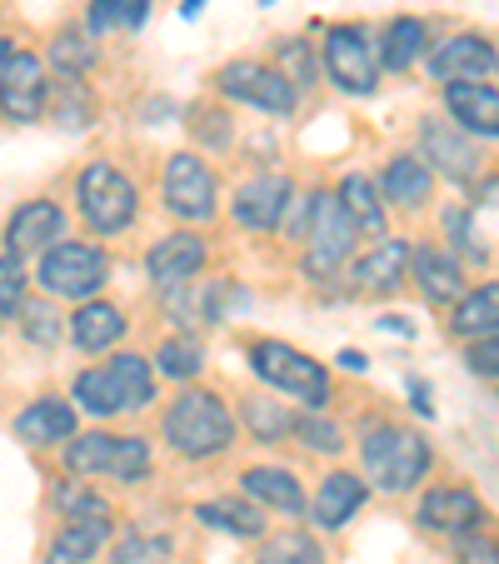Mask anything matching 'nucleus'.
<instances>
[{
  "label": "nucleus",
  "mask_w": 499,
  "mask_h": 564,
  "mask_svg": "<svg viewBox=\"0 0 499 564\" xmlns=\"http://www.w3.org/2000/svg\"><path fill=\"white\" fill-rule=\"evenodd\" d=\"M75 200H80V220L96 235H120L135 225L140 215V191L120 165L110 160H90L80 181H75Z\"/></svg>",
  "instance_id": "obj_6"
},
{
  "label": "nucleus",
  "mask_w": 499,
  "mask_h": 564,
  "mask_svg": "<svg viewBox=\"0 0 499 564\" xmlns=\"http://www.w3.org/2000/svg\"><path fill=\"white\" fill-rule=\"evenodd\" d=\"M495 55L499 51L479 31H459L449 41H440L425 65L440 86H459V80H489L495 75Z\"/></svg>",
  "instance_id": "obj_13"
},
{
  "label": "nucleus",
  "mask_w": 499,
  "mask_h": 564,
  "mask_svg": "<svg viewBox=\"0 0 499 564\" xmlns=\"http://www.w3.org/2000/svg\"><path fill=\"white\" fill-rule=\"evenodd\" d=\"M70 400L86 410V415H96V420L126 415V405H120V390H116V380H110L106 365H100V370H80V375H75Z\"/></svg>",
  "instance_id": "obj_33"
},
{
  "label": "nucleus",
  "mask_w": 499,
  "mask_h": 564,
  "mask_svg": "<svg viewBox=\"0 0 499 564\" xmlns=\"http://www.w3.org/2000/svg\"><path fill=\"white\" fill-rule=\"evenodd\" d=\"M55 126L65 130H86L90 120H96V100H90V86H86V75H61V90H55Z\"/></svg>",
  "instance_id": "obj_36"
},
{
  "label": "nucleus",
  "mask_w": 499,
  "mask_h": 564,
  "mask_svg": "<svg viewBox=\"0 0 499 564\" xmlns=\"http://www.w3.org/2000/svg\"><path fill=\"white\" fill-rule=\"evenodd\" d=\"M110 275V256L86 240H55L41 256V290L51 300H96Z\"/></svg>",
  "instance_id": "obj_8"
},
{
  "label": "nucleus",
  "mask_w": 499,
  "mask_h": 564,
  "mask_svg": "<svg viewBox=\"0 0 499 564\" xmlns=\"http://www.w3.org/2000/svg\"><path fill=\"white\" fill-rule=\"evenodd\" d=\"M360 455H365V475H370L384 495L414 490V485L430 475V465H435L430 440L410 425H394V420H380V425L365 430Z\"/></svg>",
  "instance_id": "obj_3"
},
{
  "label": "nucleus",
  "mask_w": 499,
  "mask_h": 564,
  "mask_svg": "<svg viewBox=\"0 0 499 564\" xmlns=\"http://www.w3.org/2000/svg\"><path fill=\"white\" fill-rule=\"evenodd\" d=\"M55 505H61L65 520H106L110 505L100 500L96 485H86V479H70V485H61L55 490Z\"/></svg>",
  "instance_id": "obj_41"
},
{
  "label": "nucleus",
  "mask_w": 499,
  "mask_h": 564,
  "mask_svg": "<svg viewBox=\"0 0 499 564\" xmlns=\"http://www.w3.org/2000/svg\"><path fill=\"white\" fill-rule=\"evenodd\" d=\"M449 235H455V246L465 250L469 260H489V246H479V230H475V210L469 205H455V210L445 215Z\"/></svg>",
  "instance_id": "obj_46"
},
{
  "label": "nucleus",
  "mask_w": 499,
  "mask_h": 564,
  "mask_svg": "<svg viewBox=\"0 0 499 564\" xmlns=\"http://www.w3.org/2000/svg\"><path fill=\"white\" fill-rule=\"evenodd\" d=\"M430 51V25L420 15H390L375 35V55H380V70L384 75H404L414 65L425 61Z\"/></svg>",
  "instance_id": "obj_22"
},
{
  "label": "nucleus",
  "mask_w": 499,
  "mask_h": 564,
  "mask_svg": "<svg viewBox=\"0 0 499 564\" xmlns=\"http://www.w3.org/2000/svg\"><path fill=\"white\" fill-rule=\"evenodd\" d=\"M295 435L305 440L310 449H319V455H340L345 449V430L335 425L325 410H305V415H295Z\"/></svg>",
  "instance_id": "obj_42"
},
{
  "label": "nucleus",
  "mask_w": 499,
  "mask_h": 564,
  "mask_svg": "<svg viewBox=\"0 0 499 564\" xmlns=\"http://www.w3.org/2000/svg\"><path fill=\"white\" fill-rule=\"evenodd\" d=\"M25 290H31V275H25V260L6 250V256H0V315H21V305L31 300Z\"/></svg>",
  "instance_id": "obj_44"
},
{
  "label": "nucleus",
  "mask_w": 499,
  "mask_h": 564,
  "mask_svg": "<svg viewBox=\"0 0 499 564\" xmlns=\"http://www.w3.org/2000/svg\"><path fill=\"white\" fill-rule=\"evenodd\" d=\"M340 200H345V210H350L360 240H384V235H390V220H384V205H380V185H375L370 175H360V171L345 175Z\"/></svg>",
  "instance_id": "obj_30"
},
{
  "label": "nucleus",
  "mask_w": 499,
  "mask_h": 564,
  "mask_svg": "<svg viewBox=\"0 0 499 564\" xmlns=\"http://www.w3.org/2000/svg\"><path fill=\"white\" fill-rule=\"evenodd\" d=\"M65 240V210L55 200H25L6 220V250L11 256H45V250Z\"/></svg>",
  "instance_id": "obj_16"
},
{
  "label": "nucleus",
  "mask_w": 499,
  "mask_h": 564,
  "mask_svg": "<svg viewBox=\"0 0 499 564\" xmlns=\"http://www.w3.org/2000/svg\"><path fill=\"white\" fill-rule=\"evenodd\" d=\"M410 280L420 285V295H425L430 305H445V310L469 290L465 260L449 256V250H440V246H414V256H410Z\"/></svg>",
  "instance_id": "obj_19"
},
{
  "label": "nucleus",
  "mask_w": 499,
  "mask_h": 564,
  "mask_svg": "<svg viewBox=\"0 0 499 564\" xmlns=\"http://www.w3.org/2000/svg\"><path fill=\"white\" fill-rule=\"evenodd\" d=\"M445 116L455 120L465 135L499 140V86H485V80L445 86Z\"/></svg>",
  "instance_id": "obj_20"
},
{
  "label": "nucleus",
  "mask_w": 499,
  "mask_h": 564,
  "mask_svg": "<svg viewBox=\"0 0 499 564\" xmlns=\"http://www.w3.org/2000/svg\"><path fill=\"white\" fill-rule=\"evenodd\" d=\"M215 90L240 100V106H250V110H260V116H280V120L295 116V106H300V90L280 75V65L250 61V55L225 61L220 70H215Z\"/></svg>",
  "instance_id": "obj_7"
},
{
  "label": "nucleus",
  "mask_w": 499,
  "mask_h": 564,
  "mask_svg": "<svg viewBox=\"0 0 499 564\" xmlns=\"http://www.w3.org/2000/svg\"><path fill=\"white\" fill-rule=\"evenodd\" d=\"M240 495H250L260 510H280V514H305L310 510L305 485L280 465H250L240 475Z\"/></svg>",
  "instance_id": "obj_24"
},
{
  "label": "nucleus",
  "mask_w": 499,
  "mask_h": 564,
  "mask_svg": "<svg viewBox=\"0 0 499 564\" xmlns=\"http://www.w3.org/2000/svg\"><path fill=\"white\" fill-rule=\"evenodd\" d=\"M160 435L181 459H215L240 440V415L225 405L215 390H200V384H185L175 394L165 415H160Z\"/></svg>",
  "instance_id": "obj_1"
},
{
  "label": "nucleus",
  "mask_w": 499,
  "mask_h": 564,
  "mask_svg": "<svg viewBox=\"0 0 499 564\" xmlns=\"http://www.w3.org/2000/svg\"><path fill=\"white\" fill-rule=\"evenodd\" d=\"M340 365L345 370H365V355L360 350H340Z\"/></svg>",
  "instance_id": "obj_49"
},
{
  "label": "nucleus",
  "mask_w": 499,
  "mask_h": 564,
  "mask_svg": "<svg viewBox=\"0 0 499 564\" xmlns=\"http://www.w3.org/2000/svg\"><path fill=\"white\" fill-rule=\"evenodd\" d=\"M290 200H295V181L290 175H256L245 181L230 200V215L240 230L250 235H280L285 230V215H290Z\"/></svg>",
  "instance_id": "obj_12"
},
{
  "label": "nucleus",
  "mask_w": 499,
  "mask_h": 564,
  "mask_svg": "<svg viewBox=\"0 0 499 564\" xmlns=\"http://www.w3.org/2000/svg\"><path fill=\"white\" fill-rule=\"evenodd\" d=\"M410 256H414V246L404 240V235H384V240H375L370 256H360L355 270H350L355 295H394V290L404 285V275H410Z\"/></svg>",
  "instance_id": "obj_18"
},
{
  "label": "nucleus",
  "mask_w": 499,
  "mask_h": 564,
  "mask_svg": "<svg viewBox=\"0 0 499 564\" xmlns=\"http://www.w3.org/2000/svg\"><path fill=\"white\" fill-rule=\"evenodd\" d=\"M70 435H75V405L61 400V394H41V400H31V405L15 415V440H21V445L45 449Z\"/></svg>",
  "instance_id": "obj_23"
},
{
  "label": "nucleus",
  "mask_w": 499,
  "mask_h": 564,
  "mask_svg": "<svg viewBox=\"0 0 499 564\" xmlns=\"http://www.w3.org/2000/svg\"><path fill=\"white\" fill-rule=\"evenodd\" d=\"M240 425L250 430L256 445H285L295 435V415H290L280 400H265V394H250L240 405Z\"/></svg>",
  "instance_id": "obj_32"
},
{
  "label": "nucleus",
  "mask_w": 499,
  "mask_h": 564,
  "mask_svg": "<svg viewBox=\"0 0 499 564\" xmlns=\"http://www.w3.org/2000/svg\"><path fill=\"white\" fill-rule=\"evenodd\" d=\"M270 65H280V75H285L295 90H310L325 75V65H319V51L310 41H300V35H280L275 41V61Z\"/></svg>",
  "instance_id": "obj_34"
},
{
  "label": "nucleus",
  "mask_w": 499,
  "mask_h": 564,
  "mask_svg": "<svg viewBox=\"0 0 499 564\" xmlns=\"http://www.w3.org/2000/svg\"><path fill=\"white\" fill-rule=\"evenodd\" d=\"M160 200H165V210H171L175 220H191V225L215 220V210H220L215 171L195 150H175V155L165 160V175H160Z\"/></svg>",
  "instance_id": "obj_10"
},
{
  "label": "nucleus",
  "mask_w": 499,
  "mask_h": 564,
  "mask_svg": "<svg viewBox=\"0 0 499 564\" xmlns=\"http://www.w3.org/2000/svg\"><path fill=\"white\" fill-rule=\"evenodd\" d=\"M110 455H116V435L110 430H90V435L65 440V469L70 475H110Z\"/></svg>",
  "instance_id": "obj_35"
},
{
  "label": "nucleus",
  "mask_w": 499,
  "mask_h": 564,
  "mask_svg": "<svg viewBox=\"0 0 499 564\" xmlns=\"http://www.w3.org/2000/svg\"><path fill=\"white\" fill-rule=\"evenodd\" d=\"M126 330H130L126 310L110 305V300H80V310L70 315V340L86 355H100V350H110V345H120Z\"/></svg>",
  "instance_id": "obj_26"
},
{
  "label": "nucleus",
  "mask_w": 499,
  "mask_h": 564,
  "mask_svg": "<svg viewBox=\"0 0 499 564\" xmlns=\"http://www.w3.org/2000/svg\"><path fill=\"white\" fill-rule=\"evenodd\" d=\"M165 554H171L165 540H126L110 564H145V560H165Z\"/></svg>",
  "instance_id": "obj_48"
},
{
  "label": "nucleus",
  "mask_w": 499,
  "mask_h": 564,
  "mask_svg": "<svg viewBox=\"0 0 499 564\" xmlns=\"http://www.w3.org/2000/svg\"><path fill=\"white\" fill-rule=\"evenodd\" d=\"M51 106V80H45V61L31 51H11L6 70H0V116L15 126H35Z\"/></svg>",
  "instance_id": "obj_11"
},
{
  "label": "nucleus",
  "mask_w": 499,
  "mask_h": 564,
  "mask_svg": "<svg viewBox=\"0 0 499 564\" xmlns=\"http://www.w3.org/2000/svg\"><path fill=\"white\" fill-rule=\"evenodd\" d=\"M150 475V440L140 435H116V455H110V475L120 485H135V479Z\"/></svg>",
  "instance_id": "obj_40"
},
{
  "label": "nucleus",
  "mask_w": 499,
  "mask_h": 564,
  "mask_svg": "<svg viewBox=\"0 0 499 564\" xmlns=\"http://www.w3.org/2000/svg\"><path fill=\"white\" fill-rule=\"evenodd\" d=\"M435 185H440V175L430 171L414 150L390 155L384 160V171H380V195L390 205H400V210H425V205L435 200Z\"/></svg>",
  "instance_id": "obj_21"
},
{
  "label": "nucleus",
  "mask_w": 499,
  "mask_h": 564,
  "mask_svg": "<svg viewBox=\"0 0 499 564\" xmlns=\"http://www.w3.org/2000/svg\"><path fill=\"white\" fill-rule=\"evenodd\" d=\"M250 370L270 384V390L300 400L305 410H329V370L315 355L295 350L290 340H250Z\"/></svg>",
  "instance_id": "obj_4"
},
{
  "label": "nucleus",
  "mask_w": 499,
  "mask_h": 564,
  "mask_svg": "<svg viewBox=\"0 0 499 564\" xmlns=\"http://www.w3.org/2000/svg\"><path fill=\"white\" fill-rule=\"evenodd\" d=\"M319 65H325V80L340 96H375L380 90V55H375V35L370 25L360 21H340V25H329L325 41H319Z\"/></svg>",
  "instance_id": "obj_5"
},
{
  "label": "nucleus",
  "mask_w": 499,
  "mask_h": 564,
  "mask_svg": "<svg viewBox=\"0 0 499 564\" xmlns=\"http://www.w3.org/2000/svg\"><path fill=\"white\" fill-rule=\"evenodd\" d=\"M365 500H370L365 475H355V469H329V475L319 479L315 500H310V520H315V530L335 534L365 510Z\"/></svg>",
  "instance_id": "obj_17"
},
{
  "label": "nucleus",
  "mask_w": 499,
  "mask_h": 564,
  "mask_svg": "<svg viewBox=\"0 0 499 564\" xmlns=\"http://www.w3.org/2000/svg\"><path fill=\"white\" fill-rule=\"evenodd\" d=\"M455 560L459 564H499V534L489 524H475V530L455 534Z\"/></svg>",
  "instance_id": "obj_45"
},
{
  "label": "nucleus",
  "mask_w": 499,
  "mask_h": 564,
  "mask_svg": "<svg viewBox=\"0 0 499 564\" xmlns=\"http://www.w3.org/2000/svg\"><path fill=\"white\" fill-rule=\"evenodd\" d=\"M414 520L425 524V530L449 534V540H455L459 530L489 524V510H485V500H479L469 485H435V490L420 495V510H414Z\"/></svg>",
  "instance_id": "obj_14"
},
{
  "label": "nucleus",
  "mask_w": 499,
  "mask_h": 564,
  "mask_svg": "<svg viewBox=\"0 0 499 564\" xmlns=\"http://www.w3.org/2000/svg\"><path fill=\"white\" fill-rule=\"evenodd\" d=\"M6 61H11V41L0 35V70H6Z\"/></svg>",
  "instance_id": "obj_51"
},
{
  "label": "nucleus",
  "mask_w": 499,
  "mask_h": 564,
  "mask_svg": "<svg viewBox=\"0 0 499 564\" xmlns=\"http://www.w3.org/2000/svg\"><path fill=\"white\" fill-rule=\"evenodd\" d=\"M414 155L455 185H479V175H485V150H479V140L465 135L449 116L420 120V130H414Z\"/></svg>",
  "instance_id": "obj_9"
},
{
  "label": "nucleus",
  "mask_w": 499,
  "mask_h": 564,
  "mask_svg": "<svg viewBox=\"0 0 499 564\" xmlns=\"http://www.w3.org/2000/svg\"><path fill=\"white\" fill-rule=\"evenodd\" d=\"M465 365L475 380L499 384V335H485V340H469L465 345Z\"/></svg>",
  "instance_id": "obj_47"
},
{
  "label": "nucleus",
  "mask_w": 499,
  "mask_h": 564,
  "mask_svg": "<svg viewBox=\"0 0 499 564\" xmlns=\"http://www.w3.org/2000/svg\"><path fill=\"white\" fill-rule=\"evenodd\" d=\"M205 260H210V250H205L200 235L175 230V235H165V240H155V246L145 250V275H150L155 290H171V285H185V280L200 275Z\"/></svg>",
  "instance_id": "obj_15"
},
{
  "label": "nucleus",
  "mask_w": 499,
  "mask_h": 564,
  "mask_svg": "<svg viewBox=\"0 0 499 564\" xmlns=\"http://www.w3.org/2000/svg\"><path fill=\"white\" fill-rule=\"evenodd\" d=\"M449 335L459 345L485 340V335H499V280H485V285L465 290V295L449 305Z\"/></svg>",
  "instance_id": "obj_25"
},
{
  "label": "nucleus",
  "mask_w": 499,
  "mask_h": 564,
  "mask_svg": "<svg viewBox=\"0 0 499 564\" xmlns=\"http://www.w3.org/2000/svg\"><path fill=\"white\" fill-rule=\"evenodd\" d=\"M250 564H325V550H319L310 534L290 530V534H270Z\"/></svg>",
  "instance_id": "obj_38"
},
{
  "label": "nucleus",
  "mask_w": 499,
  "mask_h": 564,
  "mask_svg": "<svg viewBox=\"0 0 499 564\" xmlns=\"http://www.w3.org/2000/svg\"><path fill=\"white\" fill-rule=\"evenodd\" d=\"M360 250V230H355L350 210H345L340 191H310V225H305V256H300V270L315 285H329L340 280L345 265Z\"/></svg>",
  "instance_id": "obj_2"
},
{
  "label": "nucleus",
  "mask_w": 499,
  "mask_h": 564,
  "mask_svg": "<svg viewBox=\"0 0 499 564\" xmlns=\"http://www.w3.org/2000/svg\"><path fill=\"white\" fill-rule=\"evenodd\" d=\"M205 11V0H185V6H181V15H200Z\"/></svg>",
  "instance_id": "obj_50"
},
{
  "label": "nucleus",
  "mask_w": 499,
  "mask_h": 564,
  "mask_svg": "<svg viewBox=\"0 0 499 564\" xmlns=\"http://www.w3.org/2000/svg\"><path fill=\"white\" fill-rule=\"evenodd\" d=\"M21 335L31 345H61V310L51 300H25L21 305Z\"/></svg>",
  "instance_id": "obj_43"
},
{
  "label": "nucleus",
  "mask_w": 499,
  "mask_h": 564,
  "mask_svg": "<svg viewBox=\"0 0 499 564\" xmlns=\"http://www.w3.org/2000/svg\"><path fill=\"white\" fill-rule=\"evenodd\" d=\"M96 35H80V31H65L51 41V65L61 75H90V65H96Z\"/></svg>",
  "instance_id": "obj_39"
},
{
  "label": "nucleus",
  "mask_w": 499,
  "mask_h": 564,
  "mask_svg": "<svg viewBox=\"0 0 499 564\" xmlns=\"http://www.w3.org/2000/svg\"><path fill=\"white\" fill-rule=\"evenodd\" d=\"M495 75H499V55H495Z\"/></svg>",
  "instance_id": "obj_52"
},
{
  "label": "nucleus",
  "mask_w": 499,
  "mask_h": 564,
  "mask_svg": "<svg viewBox=\"0 0 499 564\" xmlns=\"http://www.w3.org/2000/svg\"><path fill=\"white\" fill-rule=\"evenodd\" d=\"M195 520H205L220 534H235V540H265V510L250 495H225V500L195 505Z\"/></svg>",
  "instance_id": "obj_27"
},
{
  "label": "nucleus",
  "mask_w": 499,
  "mask_h": 564,
  "mask_svg": "<svg viewBox=\"0 0 499 564\" xmlns=\"http://www.w3.org/2000/svg\"><path fill=\"white\" fill-rule=\"evenodd\" d=\"M106 370H110V380H116L120 405H126V410H150L160 400V384H155L160 370L145 360V355L120 350V355H110V360H106Z\"/></svg>",
  "instance_id": "obj_28"
},
{
  "label": "nucleus",
  "mask_w": 499,
  "mask_h": 564,
  "mask_svg": "<svg viewBox=\"0 0 499 564\" xmlns=\"http://www.w3.org/2000/svg\"><path fill=\"white\" fill-rule=\"evenodd\" d=\"M150 6L155 0H90L86 31L96 41H106V35H135L150 21Z\"/></svg>",
  "instance_id": "obj_31"
},
{
  "label": "nucleus",
  "mask_w": 499,
  "mask_h": 564,
  "mask_svg": "<svg viewBox=\"0 0 499 564\" xmlns=\"http://www.w3.org/2000/svg\"><path fill=\"white\" fill-rule=\"evenodd\" d=\"M155 370L165 375V380L191 384L195 375L205 370V350H200V340H195V335H171V340L160 345V355H155Z\"/></svg>",
  "instance_id": "obj_37"
},
{
  "label": "nucleus",
  "mask_w": 499,
  "mask_h": 564,
  "mask_svg": "<svg viewBox=\"0 0 499 564\" xmlns=\"http://www.w3.org/2000/svg\"><path fill=\"white\" fill-rule=\"evenodd\" d=\"M106 540H110V514L106 520H70V524H61V534L51 540L45 560L51 564H90V560H100Z\"/></svg>",
  "instance_id": "obj_29"
},
{
  "label": "nucleus",
  "mask_w": 499,
  "mask_h": 564,
  "mask_svg": "<svg viewBox=\"0 0 499 564\" xmlns=\"http://www.w3.org/2000/svg\"><path fill=\"white\" fill-rule=\"evenodd\" d=\"M0 319H6V315H0Z\"/></svg>",
  "instance_id": "obj_53"
}]
</instances>
